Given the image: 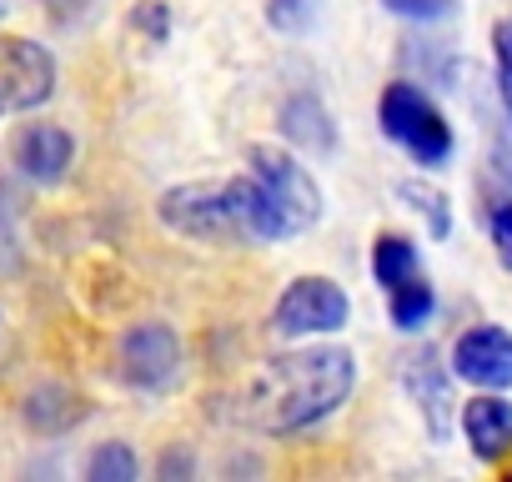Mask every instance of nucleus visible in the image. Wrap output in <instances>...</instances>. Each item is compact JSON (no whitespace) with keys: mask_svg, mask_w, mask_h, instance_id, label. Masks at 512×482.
<instances>
[{"mask_svg":"<svg viewBox=\"0 0 512 482\" xmlns=\"http://www.w3.org/2000/svg\"><path fill=\"white\" fill-rule=\"evenodd\" d=\"M492 247H497L502 267H512V201H502L492 211Z\"/></svg>","mask_w":512,"mask_h":482,"instance_id":"nucleus-19","label":"nucleus"},{"mask_svg":"<svg viewBox=\"0 0 512 482\" xmlns=\"http://www.w3.org/2000/svg\"><path fill=\"white\" fill-rule=\"evenodd\" d=\"M432 307H437V297H432V287L422 277H407L402 287H392V322L402 332H417L432 317Z\"/></svg>","mask_w":512,"mask_h":482,"instance_id":"nucleus-14","label":"nucleus"},{"mask_svg":"<svg viewBox=\"0 0 512 482\" xmlns=\"http://www.w3.org/2000/svg\"><path fill=\"white\" fill-rule=\"evenodd\" d=\"M267 16H272L277 31H307L312 16H317V0H272Z\"/></svg>","mask_w":512,"mask_h":482,"instance_id":"nucleus-17","label":"nucleus"},{"mask_svg":"<svg viewBox=\"0 0 512 482\" xmlns=\"http://www.w3.org/2000/svg\"><path fill=\"white\" fill-rule=\"evenodd\" d=\"M402 382H407V392L417 397V407H422V417H427V432H432L437 442H447V432H452V392H447V377H442L437 357H432V352H412L407 367H402Z\"/></svg>","mask_w":512,"mask_h":482,"instance_id":"nucleus-10","label":"nucleus"},{"mask_svg":"<svg viewBox=\"0 0 512 482\" xmlns=\"http://www.w3.org/2000/svg\"><path fill=\"white\" fill-rule=\"evenodd\" d=\"M56 91V61L46 46L11 36L0 41V116L11 111H36Z\"/></svg>","mask_w":512,"mask_h":482,"instance_id":"nucleus-5","label":"nucleus"},{"mask_svg":"<svg viewBox=\"0 0 512 482\" xmlns=\"http://www.w3.org/2000/svg\"><path fill=\"white\" fill-rule=\"evenodd\" d=\"M497 76H502V101H507V116H512V16L497 26Z\"/></svg>","mask_w":512,"mask_h":482,"instance_id":"nucleus-18","label":"nucleus"},{"mask_svg":"<svg viewBox=\"0 0 512 482\" xmlns=\"http://www.w3.org/2000/svg\"><path fill=\"white\" fill-rule=\"evenodd\" d=\"M272 327L282 337H322V332H337L347 327V292L327 277H302L282 292L277 312H272Z\"/></svg>","mask_w":512,"mask_h":482,"instance_id":"nucleus-6","label":"nucleus"},{"mask_svg":"<svg viewBox=\"0 0 512 482\" xmlns=\"http://www.w3.org/2000/svg\"><path fill=\"white\" fill-rule=\"evenodd\" d=\"M357 382L352 352L347 347H307V352H282L256 377L241 382L231 397V417L251 432L287 437L302 432L322 417H332Z\"/></svg>","mask_w":512,"mask_h":482,"instance_id":"nucleus-1","label":"nucleus"},{"mask_svg":"<svg viewBox=\"0 0 512 482\" xmlns=\"http://www.w3.org/2000/svg\"><path fill=\"white\" fill-rule=\"evenodd\" d=\"M282 131H287L297 146H307V151H332V146H337L332 116H327V106H322L317 96H292V101L282 106Z\"/></svg>","mask_w":512,"mask_h":482,"instance_id":"nucleus-12","label":"nucleus"},{"mask_svg":"<svg viewBox=\"0 0 512 482\" xmlns=\"http://www.w3.org/2000/svg\"><path fill=\"white\" fill-rule=\"evenodd\" d=\"M91 482H131L136 477V457H131V447H121V442H101L96 452H91Z\"/></svg>","mask_w":512,"mask_h":482,"instance_id":"nucleus-15","label":"nucleus"},{"mask_svg":"<svg viewBox=\"0 0 512 482\" xmlns=\"http://www.w3.org/2000/svg\"><path fill=\"white\" fill-rule=\"evenodd\" d=\"M382 131L422 166H442L452 156V126L442 121V111L407 81L382 91Z\"/></svg>","mask_w":512,"mask_h":482,"instance_id":"nucleus-4","label":"nucleus"},{"mask_svg":"<svg viewBox=\"0 0 512 482\" xmlns=\"http://www.w3.org/2000/svg\"><path fill=\"white\" fill-rule=\"evenodd\" d=\"M382 6L397 11V16H412V21H432V16L452 11V0H382Z\"/></svg>","mask_w":512,"mask_h":482,"instance_id":"nucleus-20","label":"nucleus"},{"mask_svg":"<svg viewBox=\"0 0 512 482\" xmlns=\"http://www.w3.org/2000/svg\"><path fill=\"white\" fill-rule=\"evenodd\" d=\"M71 161H76V141H71V131H61V126H51V121H41V126H26L21 136H16V166L31 176V181H61L66 171H71Z\"/></svg>","mask_w":512,"mask_h":482,"instance_id":"nucleus-9","label":"nucleus"},{"mask_svg":"<svg viewBox=\"0 0 512 482\" xmlns=\"http://www.w3.org/2000/svg\"><path fill=\"white\" fill-rule=\"evenodd\" d=\"M402 196L427 216V226H432V236H447V226H452V216H447V196L442 191H432V186H417V181H402Z\"/></svg>","mask_w":512,"mask_h":482,"instance_id":"nucleus-16","label":"nucleus"},{"mask_svg":"<svg viewBox=\"0 0 512 482\" xmlns=\"http://www.w3.org/2000/svg\"><path fill=\"white\" fill-rule=\"evenodd\" d=\"M452 372L472 387H512V332L472 327L452 347Z\"/></svg>","mask_w":512,"mask_h":482,"instance_id":"nucleus-8","label":"nucleus"},{"mask_svg":"<svg viewBox=\"0 0 512 482\" xmlns=\"http://www.w3.org/2000/svg\"><path fill=\"white\" fill-rule=\"evenodd\" d=\"M251 181L262 186V206H267V226L272 241L277 236H297L322 216V191L317 181L302 171V161H292L287 151L272 146H251Z\"/></svg>","mask_w":512,"mask_h":482,"instance_id":"nucleus-3","label":"nucleus"},{"mask_svg":"<svg viewBox=\"0 0 512 482\" xmlns=\"http://www.w3.org/2000/svg\"><path fill=\"white\" fill-rule=\"evenodd\" d=\"M372 272H377V282L392 292V287H402L407 277H417V247L407 236H377V252H372Z\"/></svg>","mask_w":512,"mask_h":482,"instance_id":"nucleus-13","label":"nucleus"},{"mask_svg":"<svg viewBox=\"0 0 512 482\" xmlns=\"http://www.w3.org/2000/svg\"><path fill=\"white\" fill-rule=\"evenodd\" d=\"M116 372H121L131 387H141V392H166V387H176V377H181V342H176V332L161 327V322L131 327V332L121 337V362H116Z\"/></svg>","mask_w":512,"mask_h":482,"instance_id":"nucleus-7","label":"nucleus"},{"mask_svg":"<svg viewBox=\"0 0 512 482\" xmlns=\"http://www.w3.org/2000/svg\"><path fill=\"white\" fill-rule=\"evenodd\" d=\"M161 221L196 241H272L262 186L246 176L231 181H191L161 196Z\"/></svg>","mask_w":512,"mask_h":482,"instance_id":"nucleus-2","label":"nucleus"},{"mask_svg":"<svg viewBox=\"0 0 512 482\" xmlns=\"http://www.w3.org/2000/svg\"><path fill=\"white\" fill-rule=\"evenodd\" d=\"M462 432L482 462H502L512 452V402L502 397H477L462 407Z\"/></svg>","mask_w":512,"mask_h":482,"instance_id":"nucleus-11","label":"nucleus"}]
</instances>
